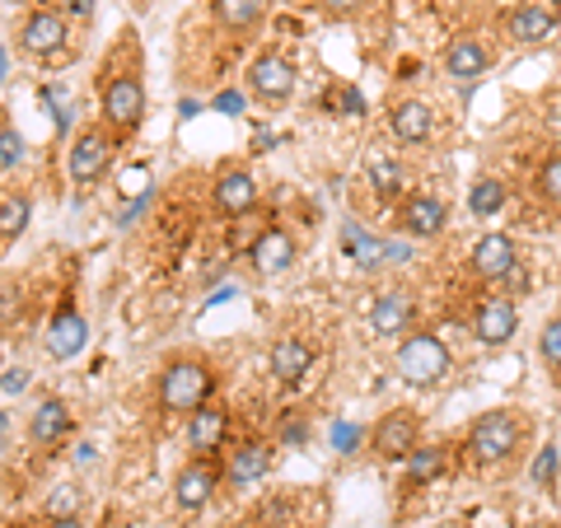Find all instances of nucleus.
<instances>
[{
    "instance_id": "f257e3e1",
    "label": "nucleus",
    "mask_w": 561,
    "mask_h": 528,
    "mask_svg": "<svg viewBox=\"0 0 561 528\" xmlns=\"http://www.w3.org/2000/svg\"><path fill=\"white\" fill-rule=\"evenodd\" d=\"M216 365L202 360V356H179L160 369V379H154V398H160V412L164 416H192L197 408H206L210 398H216Z\"/></svg>"
},
{
    "instance_id": "f03ea898",
    "label": "nucleus",
    "mask_w": 561,
    "mask_h": 528,
    "mask_svg": "<svg viewBox=\"0 0 561 528\" xmlns=\"http://www.w3.org/2000/svg\"><path fill=\"white\" fill-rule=\"evenodd\" d=\"M393 369H398V379L408 383V389H440V383L449 379V369H454V356H449L445 337L416 328V332H408V337L398 342Z\"/></svg>"
},
{
    "instance_id": "7ed1b4c3",
    "label": "nucleus",
    "mask_w": 561,
    "mask_h": 528,
    "mask_svg": "<svg viewBox=\"0 0 561 528\" xmlns=\"http://www.w3.org/2000/svg\"><path fill=\"white\" fill-rule=\"evenodd\" d=\"M524 416L515 408H496V412H482L478 421H472L468 431V454L478 468H501L511 463L515 454L524 449Z\"/></svg>"
},
{
    "instance_id": "20e7f679",
    "label": "nucleus",
    "mask_w": 561,
    "mask_h": 528,
    "mask_svg": "<svg viewBox=\"0 0 561 528\" xmlns=\"http://www.w3.org/2000/svg\"><path fill=\"white\" fill-rule=\"evenodd\" d=\"M99 122L113 131V140H131L146 122V80L136 70H113L103 80V94H99Z\"/></svg>"
},
{
    "instance_id": "39448f33",
    "label": "nucleus",
    "mask_w": 561,
    "mask_h": 528,
    "mask_svg": "<svg viewBox=\"0 0 561 528\" xmlns=\"http://www.w3.org/2000/svg\"><path fill=\"white\" fill-rule=\"evenodd\" d=\"M113 154H117V140H113V131L103 127V122L84 127L76 140H70V150H66V173H70V183L94 187L103 173L113 169Z\"/></svg>"
},
{
    "instance_id": "423d86ee",
    "label": "nucleus",
    "mask_w": 561,
    "mask_h": 528,
    "mask_svg": "<svg viewBox=\"0 0 561 528\" xmlns=\"http://www.w3.org/2000/svg\"><path fill=\"white\" fill-rule=\"evenodd\" d=\"M421 449V416L412 408H393L383 412L370 426V454L383 463H408Z\"/></svg>"
},
{
    "instance_id": "0eeeda50",
    "label": "nucleus",
    "mask_w": 561,
    "mask_h": 528,
    "mask_svg": "<svg viewBox=\"0 0 561 528\" xmlns=\"http://www.w3.org/2000/svg\"><path fill=\"white\" fill-rule=\"evenodd\" d=\"M249 94L257 103H267V108H280V103H290L295 84H300V70H295L290 57H280V51H257L249 61Z\"/></svg>"
},
{
    "instance_id": "6e6552de",
    "label": "nucleus",
    "mask_w": 561,
    "mask_h": 528,
    "mask_svg": "<svg viewBox=\"0 0 561 528\" xmlns=\"http://www.w3.org/2000/svg\"><path fill=\"white\" fill-rule=\"evenodd\" d=\"M393 225H398V234H408V239H440L449 225V206H445V197H435V192H408V197L393 206Z\"/></svg>"
},
{
    "instance_id": "1a4fd4ad",
    "label": "nucleus",
    "mask_w": 561,
    "mask_h": 528,
    "mask_svg": "<svg viewBox=\"0 0 561 528\" xmlns=\"http://www.w3.org/2000/svg\"><path fill=\"white\" fill-rule=\"evenodd\" d=\"M225 486V463L210 454V459H192L179 468V478H173V501H179V509H206L210 501H216V491Z\"/></svg>"
},
{
    "instance_id": "9d476101",
    "label": "nucleus",
    "mask_w": 561,
    "mask_h": 528,
    "mask_svg": "<svg viewBox=\"0 0 561 528\" xmlns=\"http://www.w3.org/2000/svg\"><path fill=\"white\" fill-rule=\"evenodd\" d=\"M66 43H70V24H66L61 10H33L24 20V28H20V51L33 61L61 57Z\"/></svg>"
},
{
    "instance_id": "9b49d317",
    "label": "nucleus",
    "mask_w": 561,
    "mask_h": 528,
    "mask_svg": "<svg viewBox=\"0 0 561 528\" xmlns=\"http://www.w3.org/2000/svg\"><path fill=\"white\" fill-rule=\"evenodd\" d=\"M519 332V309H515V299L511 295H486L478 313H472V337H478L486 351H496L505 346Z\"/></svg>"
},
{
    "instance_id": "f8f14e48",
    "label": "nucleus",
    "mask_w": 561,
    "mask_h": 528,
    "mask_svg": "<svg viewBox=\"0 0 561 528\" xmlns=\"http://www.w3.org/2000/svg\"><path fill=\"white\" fill-rule=\"evenodd\" d=\"M370 328L383 342H402L408 332H416V299L408 290H379L370 305Z\"/></svg>"
},
{
    "instance_id": "ddd939ff",
    "label": "nucleus",
    "mask_w": 561,
    "mask_h": 528,
    "mask_svg": "<svg viewBox=\"0 0 561 528\" xmlns=\"http://www.w3.org/2000/svg\"><path fill=\"white\" fill-rule=\"evenodd\" d=\"M43 346L51 360H76L84 346H90V323L76 305H61L57 313L47 319V332H43Z\"/></svg>"
},
{
    "instance_id": "4468645a",
    "label": "nucleus",
    "mask_w": 561,
    "mask_h": 528,
    "mask_svg": "<svg viewBox=\"0 0 561 528\" xmlns=\"http://www.w3.org/2000/svg\"><path fill=\"white\" fill-rule=\"evenodd\" d=\"M468 267H472V276H478V280H486V286H496V280L515 276V267H519L515 239L511 234H482L478 243H472Z\"/></svg>"
},
{
    "instance_id": "2eb2a0df",
    "label": "nucleus",
    "mask_w": 561,
    "mask_h": 528,
    "mask_svg": "<svg viewBox=\"0 0 561 528\" xmlns=\"http://www.w3.org/2000/svg\"><path fill=\"white\" fill-rule=\"evenodd\" d=\"M257 202H262V192H257V179L249 169H225L216 179V187H210V206H216L220 216H230V220L253 216Z\"/></svg>"
},
{
    "instance_id": "dca6fc26",
    "label": "nucleus",
    "mask_w": 561,
    "mask_h": 528,
    "mask_svg": "<svg viewBox=\"0 0 561 528\" xmlns=\"http://www.w3.org/2000/svg\"><path fill=\"white\" fill-rule=\"evenodd\" d=\"M295 257H300V243H295V234L280 230V225H267L262 239L249 249V267L257 276H280V272L295 267Z\"/></svg>"
},
{
    "instance_id": "f3484780",
    "label": "nucleus",
    "mask_w": 561,
    "mask_h": 528,
    "mask_svg": "<svg viewBox=\"0 0 561 528\" xmlns=\"http://www.w3.org/2000/svg\"><path fill=\"white\" fill-rule=\"evenodd\" d=\"M225 439H230V412H225L220 402H206V408H197L187 416V449L197 454V459L220 454Z\"/></svg>"
},
{
    "instance_id": "a211bd4d",
    "label": "nucleus",
    "mask_w": 561,
    "mask_h": 528,
    "mask_svg": "<svg viewBox=\"0 0 561 528\" xmlns=\"http://www.w3.org/2000/svg\"><path fill=\"white\" fill-rule=\"evenodd\" d=\"M313 360H319V351H313L305 337H276V342H272V356H267L272 379L286 383V389H300V383L309 379Z\"/></svg>"
},
{
    "instance_id": "6ab92c4d",
    "label": "nucleus",
    "mask_w": 561,
    "mask_h": 528,
    "mask_svg": "<svg viewBox=\"0 0 561 528\" xmlns=\"http://www.w3.org/2000/svg\"><path fill=\"white\" fill-rule=\"evenodd\" d=\"M70 435H76V416H70V402L43 398L38 408H33V416H28V439H33L38 449H57V445H66Z\"/></svg>"
},
{
    "instance_id": "aec40b11",
    "label": "nucleus",
    "mask_w": 561,
    "mask_h": 528,
    "mask_svg": "<svg viewBox=\"0 0 561 528\" xmlns=\"http://www.w3.org/2000/svg\"><path fill=\"white\" fill-rule=\"evenodd\" d=\"M272 468V445L267 439H239V445L225 454V486H253L267 478Z\"/></svg>"
},
{
    "instance_id": "412c9836",
    "label": "nucleus",
    "mask_w": 561,
    "mask_h": 528,
    "mask_svg": "<svg viewBox=\"0 0 561 528\" xmlns=\"http://www.w3.org/2000/svg\"><path fill=\"white\" fill-rule=\"evenodd\" d=\"M557 28V14L548 5H538V0H524V5H515L511 14H505V33H511L515 47H538L548 43Z\"/></svg>"
},
{
    "instance_id": "4be33fe9",
    "label": "nucleus",
    "mask_w": 561,
    "mask_h": 528,
    "mask_svg": "<svg viewBox=\"0 0 561 528\" xmlns=\"http://www.w3.org/2000/svg\"><path fill=\"white\" fill-rule=\"evenodd\" d=\"M486 70H491V51L482 38H472V33H459V38L445 47V76L449 80L472 84V80H482Z\"/></svg>"
},
{
    "instance_id": "5701e85b",
    "label": "nucleus",
    "mask_w": 561,
    "mask_h": 528,
    "mask_svg": "<svg viewBox=\"0 0 561 528\" xmlns=\"http://www.w3.org/2000/svg\"><path fill=\"white\" fill-rule=\"evenodd\" d=\"M389 131H393V140H402V146H426L435 136V108L421 99H402L389 108Z\"/></svg>"
},
{
    "instance_id": "b1692460",
    "label": "nucleus",
    "mask_w": 561,
    "mask_h": 528,
    "mask_svg": "<svg viewBox=\"0 0 561 528\" xmlns=\"http://www.w3.org/2000/svg\"><path fill=\"white\" fill-rule=\"evenodd\" d=\"M267 10H272V0H210V20L225 33H234V38L257 33L262 20H267Z\"/></svg>"
},
{
    "instance_id": "393cba45",
    "label": "nucleus",
    "mask_w": 561,
    "mask_h": 528,
    "mask_svg": "<svg viewBox=\"0 0 561 528\" xmlns=\"http://www.w3.org/2000/svg\"><path fill=\"white\" fill-rule=\"evenodd\" d=\"M365 173H370V187H375L379 202H402L408 197V192H402V164L393 160V154H370Z\"/></svg>"
},
{
    "instance_id": "a878e982",
    "label": "nucleus",
    "mask_w": 561,
    "mask_h": 528,
    "mask_svg": "<svg viewBox=\"0 0 561 528\" xmlns=\"http://www.w3.org/2000/svg\"><path fill=\"white\" fill-rule=\"evenodd\" d=\"M505 202H511V187H505L501 179H478L468 187V210L478 220H491V216H501Z\"/></svg>"
},
{
    "instance_id": "bb28decb",
    "label": "nucleus",
    "mask_w": 561,
    "mask_h": 528,
    "mask_svg": "<svg viewBox=\"0 0 561 528\" xmlns=\"http://www.w3.org/2000/svg\"><path fill=\"white\" fill-rule=\"evenodd\" d=\"M402 468H408V491L431 486V482H440V472H445V449L440 445H421Z\"/></svg>"
},
{
    "instance_id": "cd10ccee",
    "label": "nucleus",
    "mask_w": 561,
    "mask_h": 528,
    "mask_svg": "<svg viewBox=\"0 0 561 528\" xmlns=\"http://www.w3.org/2000/svg\"><path fill=\"white\" fill-rule=\"evenodd\" d=\"M28 230V197H5L0 202V239H20Z\"/></svg>"
},
{
    "instance_id": "c85d7f7f",
    "label": "nucleus",
    "mask_w": 561,
    "mask_h": 528,
    "mask_svg": "<svg viewBox=\"0 0 561 528\" xmlns=\"http://www.w3.org/2000/svg\"><path fill=\"white\" fill-rule=\"evenodd\" d=\"M534 187H538V197H542V202L561 210V154H552V160H542Z\"/></svg>"
},
{
    "instance_id": "c756f323",
    "label": "nucleus",
    "mask_w": 561,
    "mask_h": 528,
    "mask_svg": "<svg viewBox=\"0 0 561 528\" xmlns=\"http://www.w3.org/2000/svg\"><path fill=\"white\" fill-rule=\"evenodd\" d=\"M262 230H267V220H257V210H253V216H239L234 230H230V249L234 253H249L253 243L262 239Z\"/></svg>"
},
{
    "instance_id": "7c9ffc66",
    "label": "nucleus",
    "mask_w": 561,
    "mask_h": 528,
    "mask_svg": "<svg viewBox=\"0 0 561 528\" xmlns=\"http://www.w3.org/2000/svg\"><path fill=\"white\" fill-rule=\"evenodd\" d=\"M538 356H542V365L548 369H561V313L552 323H542V332H538Z\"/></svg>"
},
{
    "instance_id": "2f4dec72",
    "label": "nucleus",
    "mask_w": 561,
    "mask_h": 528,
    "mask_svg": "<svg viewBox=\"0 0 561 528\" xmlns=\"http://www.w3.org/2000/svg\"><path fill=\"white\" fill-rule=\"evenodd\" d=\"M24 136L14 127H0V169H20L24 164Z\"/></svg>"
},
{
    "instance_id": "473e14b6",
    "label": "nucleus",
    "mask_w": 561,
    "mask_h": 528,
    "mask_svg": "<svg viewBox=\"0 0 561 528\" xmlns=\"http://www.w3.org/2000/svg\"><path fill=\"white\" fill-rule=\"evenodd\" d=\"M323 103H328L332 113H346V117H356V113L365 108V99H360L356 90H346V84H332V90H328V99H323Z\"/></svg>"
},
{
    "instance_id": "72a5a7b5",
    "label": "nucleus",
    "mask_w": 561,
    "mask_h": 528,
    "mask_svg": "<svg viewBox=\"0 0 561 528\" xmlns=\"http://www.w3.org/2000/svg\"><path fill=\"white\" fill-rule=\"evenodd\" d=\"M557 463H561V459H557V445H548V449H542L538 459H534V482L552 491V486H557Z\"/></svg>"
},
{
    "instance_id": "f704fd0d",
    "label": "nucleus",
    "mask_w": 561,
    "mask_h": 528,
    "mask_svg": "<svg viewBox=\"0 0 561 528\" xmlns=\"http://www.w3.org/2000/svg\"><path fill=\"white\" fill-rule=\"evenodd\" d=\"M313 5L328 10V14H356V10L365 5V0H313Z\"/></svg>"
},
{
    "instance_id": "c9c22d12",
    "label": "nucleus",
    "mask_w": 561,
    "mask_h": 528,
    "mask_svg": "<svg viewBox=\"0 0 561 528\" xmlns=\"http://www.w3.org/2000/svg\"><path fill=\"white\" fill-rule=\"evenodd\" d=\"M20 389H28V369H10V375H5V393H20Z\"/></svg>"
},
{
    "instance_id": "e433bc0d",
    "label": "nucleus",
    "mask_w": 561,
    "mask_h": 528,
    "mask_svg": "<svg viewBox=\"0 0 561 528\" xmlns=\"http://www.w3.org/2000/svg\"><path fill=\"white\" fill-rule=\"evenodd\" d=\"M43 528H84V524H80V515H51Z\"/></svg>"
},
{
    "instance_id": "4c0bfd02",
    "label": "nucleus",
    "mask_w": 561,
    "mask_h": 528,
    "mask_svg": "<svg viewBox=\"0 0 561 528\" xmlns=\"http://www.w3.org/2000/svg\"><path fill=\"white\" fill-rule=\"evenodd\" d=\"M70 10H76V14H90V10H94V0H76Z\"/></svg>"
},
{
    "instance_id": "58836bf2",
    "label": "nucleus",
    "mask_w": 561,
    "mask_h": 528,
    "mask_svg": "<svg viewBox=\"0 0 561 528\" xmlns=\"http://www.w3.org/2000/svg\"><path fill=\"white\" fill-rule=\"evenodd\" d=\"M0 431H5V412H0Z\"/></svg>"
}]
</instances>
